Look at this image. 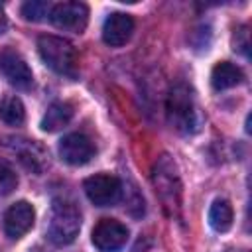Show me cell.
<instances>
[{
  "label": "cell",
  "mask_w": 252,
  "mask_h": 252,
  "mask_svg": "<svg viewBox=\"0 0 252 252\" xmlns=\"http://www.w3.org/2000/svg\"><path fill=\"white\" fill-rule=\"evenodd\" d=\"M59 156L69 165H85L94 156V146L85 134L73 132L59 142Z\"/></svg>",
  "instance_id": "30bf717a"
},
{
  "label": "cell",
  "mask_w": 252,
  "mask_h": 252,
  "mask_svg": "<svg viewBox=\"0 0 252 252\" xmlns=\"http://www.w3.org/2000/svg\"><path fill=\"white\" fill-rule=\"evenodd\" d=\"M134 32V20L130 14L124 12H112L104 24H102V39L110 47H120L124 45Z\"/></svg>",
  "instance_id": "7c38bea8"
},
{
  "label": "cell",
  "mask_w": 252,
  "mask_h": 252,
  "mask_svg": "<svg viewBox=\"0 0 252 252\" xmlns=\"http://www.w3.org/2000/svg\"><path fill=\"white\" fill-rule=\"evenodd\" d=\"M33 207L28 201H18L4 213V230L10 238H22L33 226Z\"/></svg>",
  "instance_id": "8fae6325"
},
{
  "label": "cell",
  "mask_w": 252,
  "mask_h": 252,
  "mask_svg": "<svg viewBox=\"0 0 252 252\" xmlns=\"http://www.w3.org/2000/svg\"><path fill=\"white\" fill-rule=\"evenodd\" d=\"M71 118H73V104L71 102H53L41 118V130L57 132L63 126H67Z\"/></svg>",
  "instance_id": "5bb4252c"
},
{
  "label": "cell",
  "mask_w": 252,
  "mask_h": 252,
  "mask_svg": "<svg viewBox=\"0 0 252 252\" xmlns=\"http://www.w3.org/2000/svg\"><path fill=\"white\" fill-rule=\"evenodd\" d=\"M49 20L59 30L81 33L89 22V8L83 2H61L51 6Z\"/></svg>",
  "instance_id": "52a82bcc"
},
{
  "label": "cell",
  "mask_w": 252,
  "mask_h": 252,
  "mask_svg": "<svg viewBox=\"0 0 252 252\" xmlns=\"http://www.w3.org/2000/svg\"><path fill=\"white\" fill-rule=\"evenodd\" d=\"M81 228V213L73 201L55 199L51 203L49 220H47V238L55 246L71 244Z\"/></svg>",
  "instance_id": "3957f363"
},
{
  "label": "cell",
  "mask_w": 252,
  "mask_h": 252,
  "mask_svg": "<svg viewBox=\"0 0 252 252\" xmlns=\"http://www.w3.org/2000/svg\"><path fill=\"white\" fill-rule=\"evenodd\" d=\"M0 144L6 152L16 156V159L26 169H30L33 173H43L45 167L49 165V156H47L45 148L33 140L20 138V136H4L0 140Z\"/></svg>",
  "instance_id": "5b68a950"
},
{
  "label": "cell",
  "mask_w": 252,
  "mask_h": 252,
  "mask_svg": "<svg viewBox=\"0 0 252 252\" xmlns=\"http://www.w3.org/2000/svg\"><path fill=\"white\" fill-rule=\"evenodd\" d=\"M24 118H26V110L18 96H6L0 100V120L2 122L18 126L24 122Z\"/></svg>",
  "instance_id": "2e32d148"
},
{
  "label": "cell",
  "mask_w": 252,
  "mask_h": 252,
  "mask_svg": "<svg viewBox=\"0 0 252 252\" xmlns=\"http://www.w3.org/2000/svg\"><path fill=\"white\" fill-rule=\"evenodd\" d=\"M37 47H39V55L43 63L51 71L63 77H77L79 57H77L75 47L67 39L55 37V35H41L37 39Z\"/></svg>",
  "instance_id": "277c9868"
},
{
  "label": "cell",
  "mask_w": 252,
  "mask_h": 252,
  "mask_svg": "<svg viewBox=\"0 0 252 252\" xmlns=\"http://www.w3.org/2000/svg\"><path fill=\"white\" fill-rule=\"evenodd\" d=\"M91 240L100 252H118L128 240V228L114 219H102L93 228Z\"/></svg>",
  "instance_id": "ba28073f"
},
{
  "label": "cell",
  "mask_w": 252,
  "mask_h": 252,
  "mask_svg": "<svg viewBox=\"0 0 252 252\" xmlns=\"http://www.w3.org/2000/svg\"><path fill=\"white\" fill-rule=\"evenodd\" d=\"M152 183L165 213L171 219H181V177L175 161L167 154L156 159L152 169Z\"/></svg>",
  "instance_id": "6da1fadb"
},
{
  "label": "cell",
  "mask_w": 252,
  "mask_h": 252,
  "mask_svg": "<svg viewBox=\"0 0 252 252\" xmlns=\"http://www.w3.org/2000/svg\"><path fill=\"white\" fill-rule=\"evenodd\" d=\"M232 207L226 199H217L213 201L211 209H209V222L217 232H226L232 226Z\"/></svg>",
  "instance_id": "9a60e30c"
},
{
  "label": "cell",
  "mask_w": 252,
  "mask_h": 252,
  "mask_svg": "<svg viewBox=\"0 0 252 252\" xmlns=\"http://www.w3.org/2000/svg\"><path fill=\"white\" fill-rule=\"evenodd\" d=\"M244 75L240 71V67H236L234 63L230 61H220L213 67V73H211V83L217 91H224V89H230V87H236L238 83H242Z\"/></svg>",
  "instance_id": "4fadbf2b"
},
{
  "label": "cell",
  "mask_w": 252,
  "mask_h": 252,
  "mask_svg": "<svg viewBox=\"0 0 252 252\" xmlns=\"http://www.w3.org/2000/svg\"><path fill=\"white\" fill-rule=\"evenodd\" d=\"M85 193L91 203L96 207H110L120 199L122 183L116 175L110 173H96L85 179Z\"/></svg>",
  "instance_id": "8992f818"
},
{
  "label": "cell",
  "mask_w": 252,
  "mask_h": 252,
  "mask_svg": "<svg viewBox=\"0 0 252 252\" xmlns=\"http://www.w3.org/2000/svg\"><path fill=\"white\" fill-rule=\"evenodd\" d=\"M167 122L171 124L173 130L179 134H193L197 130V106H195V96L189 85L177 83L171 87L167 94Z\"/></svg>",
  "instance_id": "7a4b0ae2"
},
{
  "label": "cell",
  "mask_w": 252,
  "mask_h": 252,
  "mask_svg": "<svg viewBox=\"0 0 252 252\" xmlns=\"http://www.w3.org/2000/svg\"><path fill=\"white\" fill-rule=\"evenodd\" d=\"M6 28H8V20H6V14H4V6L0 4V35L6 32Z\"/></svg>",
  "instance_id": "d6986e66"
},
{
  "label": "cell",
  "mask_w": 252,
  "mask_h": 252,
  "mask_svg": "<svg viewBox=\"0 0 252 252\" xmlns=\"http://www.w3.org/2000/svg\"><path fill=\"white\" fill-rule=\"evenodd\" d=\"M49 12H51V6L41 0H32L22 6V16L28 22H41L45 16H49Z\"/></svg>",
  "instance_id": "e0dca14e"
},
{
  "label": "cell",
  "mask_w": 252,
  "mask_h": 252,
  "mask_svg": "<svg viewBox=\"0 0 252 252\" xmlns=\"http://www.w3.org/2000/svg\"><path fill=\"white\" fill-rule=\"evenodd\" d=\"M16 187H18V175L14 173L10 163L0 158V197L10 195Z\"/></svg>",
  "instance_id": "ac0fdd59"
},
{
  "label": "cell",
  "mask_w": 252,
  "mask_h": 252,
  "mask_svg": "<svg viewBox=\"0 0 252 252\" xmlns=\"http://www.w3.org/2000/svg\"><path fill=\"white\" fill-rule=\"evenodd\" d=\"M0 73L10 85L18 89H30L33 83V75L26 59L12 47H4L0 51Z\"/></svg>",
  "instance_id": "9c48e42d"
}]
</instances>
